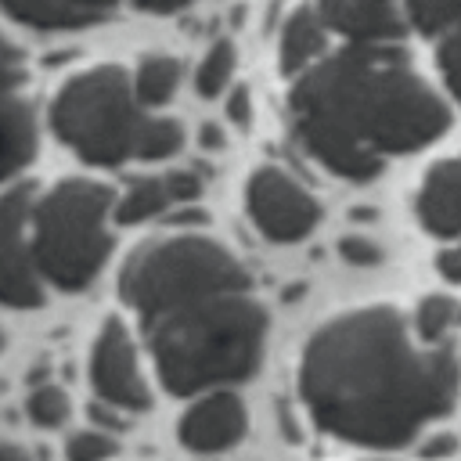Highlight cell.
<instances>
[{
	"label": "cell",
	"instance_id": "6da1fadb",
	"mask_svg": "<svg viewBox=\"0 0 461 461\" xmlns=\"http://www.w3.org/2000/svg\"><path fill=\"white\" fill-rule=\"evenodd\" d=\"M299 396L335 439L407 447L457 400V360L418 346L396 306H360L317 328L299 360Z\"/></svg>",
	"mask_w": 461,
	"mask_h": 461
},
{
	"label": "cell",
	"instance_id": "7a4b0ae2",
	"mask_svg": "<svg viewBox=\"0 0 461 461\" xmlns=\"http://www.w3.org/2000/svg\"><path fill=\"white\" fill-rule=\"evenodd\" d=\"M288 108L303 148L353 184L375 180L385 155L450 130V108L393 43H349L313 61L295 76Z\"/></svg>",
	"mask_w": 461,
	"mask_h": 461
},
{
	"label": "cell",
	"instance_id": "3957f363",
	"mask_svg": "<svg viewBox=\"0 0 461 461\" xmlns=\"http://www.w3.org/2000/svg\"><path fill=\"white\" fill-rule=\"evenodd\" d=\"M155 378L173 396L245 382L267 346V310L245 292H216L140 321Z\"/></svg>",
	"mask_w": 461,
	"mask_h": 461
},
{
	"label": "cell",
	"instance_id": "277c9868",
	"mask_svg": "<svg viewBox=\"0 0 461 461\" xmlns=\"http://www.w3.org/2000/svg\"><path fill=\"white\" fill-rule=\"evenodd\" d=\"M108 216H115V191L86 176H68L32 202L29 238L47 285L79 292L104 270L112 252Z\"/></svg>",
	"mask_w": 461,
	"mask_h": 461
},
{
	"label": "cell",
	"instance_id": "5b68a950",
	"mask_svg": "<svg viewBox=\"0 0 461 461\" xmlns=\"http://www.w3.org/2000/svg\"><path fill=\"white\" fill-rule=\"evenodd\" d=\"M252 285L245 263L205 234H166L130 252L119 270V295L140 317L166 313L202 295L245 292Z\"/></svg>",
	"mask_w": 461,
	"mask_h": 461
},
{
	"label": "cell",
	"instance_id": "8992f818",
	"mask_svg": "<svg viewBox=\"0 0 461 461\" xmlns=\"http://www.w3.org/2000/svg\"><path fill=\"white\" fill-rule=\"evenodd\" d=\"M148 115L137 86L119 65H94L61 83L50 101V130L90 166H119L137 158Z\"/></svg>",
	"mask_w": 461,
	"mask_h": 461
},
{
	"label": "cell",
	"instance_id": "52a82bcc",
	"mask_svg": "<svg viewBox=\"0 0 461 461\" xmlns=\"http://www.w3.org/2000/svg\"><path fill=\"white\" fill-rule=\"evenodd\" d=\"M36 191L32 184H14L0 194V303L14 310L43 306V274L32 256L29 216Z\"/></svg>",
	"mask_w": 461,
	"mask_h": 461
},
{
	"label": "cell",
	"instance_id": "ba28073f",
	"mask_svg": "<svg viewBox=\"0 0 461 461\" xmlns=\"http://www.w3.org/2000/svg\"><path fill=\"white\" fill-rule=\"evenodd\" d=\"M245 205H249L252 223L270 241H281V245L303 241L321 220L317 198L281 166L252 169V176L245 184Z\"/></svg>",
	"mask_w": 461,
	"mask_h": 461
},
{
	"label": "cell",
	"instance_id": "9c48e42d",
	"mask_svg": "<svg viewBox=\"0 0 461 461\" xmlns=\"http://www.w3.org/2000/svg\"><path fill=\"white\" fill-rule=\"evenodd\" d=\"M90 382H94L97 396L112 407H122V411H148L151 407V389L140 375L133 335L126 331V324L119 317H108L94 339Z\"/></svg>",
	"mask_w": 461,
	"mask_h": 461
},
{
	"label": "cell",
	"instance_id": "30bf717a",
	"mask_svg": "<svg viewBox=\"0 0 461 461\" xmlns=\"http://www.w3.org/2000/svg\"><path fill=\"white\" fill-rule=\"evenodd\" d=\"M245 425H249L245 403L227 385H216V389H205L202 400H194L184 411L176 432H180V443L187 450H194V454H216V450L234 447L245 436Z\"/></svg>",
	"mask_w": 461,
	"mask_h": 461
},
{
	"label": "cell",
	"instance_id": "8fae6325",
	"mask_svg": "<svg viewBox=\"0 0 461 461\" xmlns=\"http://www.w3.org/2000/svg\"><path fill=\"white\" fill-rule=\"evenodd\" d=\"M317 11L349 43H396L411 25L403 0H317Z\"/></svg>",
	"mask_w": 461,
	"mask_h": 461
},
{
	"label": "cell",
	"instance_id": "7c38bea8",
	"mask_svg": "<svg viewBox=\"0 0 461 461\" xmlns=\"http://www.w3.org/2000/svg\"><path fill=\"white\" fill-rule=\"evenodd\" d=\"M22 72L0 76V184L18 176L36 158V119L29 101L18 94Z\"/></svg>",
	"mask_w": 461,
	"mask_h": 461
},
{
	"label": "cell",
	"instance_id": "4fadbf2b",
	"mask_svg": "<svg viewBox=\"0 0 461 461\" xmlns=\"http://www.w3.org/2000/svg\"><path fill=\"white\" fill-rule=\"evenodd\" d=\"M414 209L429 234L461 238V158H443L425 173Z\"/></svg>",
	"mask_w": 461,
	"mask_h": 461
},
{
	"label": "cell",
	"instance_id": "5bb4252c",
	"mask_svg": "<svg viewBox=\"0 0 461 461\" xmlns=\"http://www.w3.org/2000/svg\"><path fill=\"white\" fill-rule=\"evenodd\" d=\"M119 0H0L4 14L18 25L58 32V29H83L115 11Z\"/></svg>",
	"mask_w": 461,
	"mask_h": 461
},
{
	"label": "cell",
	"instance_id": "9a60e30c",
	"mask_svg": "<svg viewBox=\"0 0 461 461\" xmlns=\"http://www.w3.org/2000/svg\"><path fill=\"white\" fill-rule=\"evenodd\" d=\"M328 25L321 18L317 7L303 4L288 14L285 29H281V47H277V61H281V72L285 76H299L306 72L321 54H324V43H328Z\"/></svg>",
	"mask_w": 461,
	"mask_h": 461
},
{
	"label": "cell",
	"instance_id": "2e32d148",
	"mask_svg": "<svg viewBox=\"0 0 461 461\" xmlns=\"http://www.w3.org/2000/svg\"><path fill=\"white\" fill-rule=\"evenodd\" d=\"M169 205H173V194H169L166 173L162 176H137V180H130V187L115 202V223L133 227V223L162 216Z\"/></svg>",
	"mask_w": 461,
	"mask_h": 461
},
{
	"label": "cell",
	"instance_id": "e0dca14e",
	"mask_svg": "<svg viewBox=\"0 0 461 461\" xmlns=\"http://www.w3.org/2000/svg\"><path fill=\"white\" fill-rule=\"evenodd\" d=\"M176 83H180V61L169 58V54H151L137 65V76H133V86H137V97L140 104L148 108H158L166 104L173 94H176Z\"/></svg>",
	"mask_w": 461,
	"mask_h": 461
},
{
	"label": "cell",
	"instance_id": "ac0fdd59",
	"mask_svg": "<svg viewBox=\"0 0 461 461\" xmlns=\"http://www.w3.org/2000/svg\"><path fill=\"white\" fill-rule=\"evenodd\" d=\"M234 61H238L234 43H230V40H216V43L205 50V58L198 61V72H194V86H198V94H202V97H216V94L230 83V76H234Z\"/></svg>",
	"mask_w": 461,
	"mask_h": 461
},
{
	"label": "cell",
	"instance_id": "d6986e66",
	"mask_svg": "<svg viewBox=\"0 0 461 461\" xmlns=\"http://www.w3.org/2000/svg\"><path fill=\"white\" fill-rule=\"evenodd\" d=\"M403 14L418 32L436 36L461 25V0H403Z\"/></svg>",
	"mask_w": 461,
	"mask_h": 461
},
{
	"label": "cell",
	"instance_id": "ffe728a7",
	"mask_svg": "<svg viewBox=\"0 0 461 461\" xmlns=\"http://www.w3.org/2000/svg\"><path fill=\"white\" fill-rule=\"evenodd\" d=\"M184 148V126L176 119H148L144 130H140V140H137V158H148V162H158V158H169L173 151Z\"/></svg>",
	"mask_w": 461,
	"mask_h": 461
},
{
	"label": "cell",
	"instance_id": "44dd1931",
	"mask_svg": "<svg viewBox=\"0 0 461 461\" xmlns=\"http://www.w3.org/2000/svg\"><path fill=\"white\" fill-rule=\"evenodd\" d=\"M457 321V303L450 295H425L414 310V331L421 342H439Z\"/></svg>",
	"mask_w": 461,
	"mask_h": 461
},
{
	"label": "cell",
	"instance_id": "7402d4cb",
	"mask_svg": "<svg viewBox=\"0 0 461 461\" xmlns=\"http://www.w3.org/2000/svg\"><path fill=\"white\" fill-rule=\"evenodd\" d=\"M25 407H29V418H32L36 425L58 429V425H65L72 403H68V393H65V389H58V385H36V389L29 393Z\"/></svg>",
	"mask_w": 461,
	"mask_h": 461
},
{
	"label": "cell",
	"instance_id": "603a6c76",
	"mask_svg": "<svg viewBox=\"0 0 461 461\" xmlns=\"http://www.w3.org/2000/svg\"><path fill=\"white\" fill-rule=\"evenodd\" d=\"M436 65H439V76H443L447 90L461 104V25H454V29L443 32V40L436 47Z\"/></svg>",
	"mask_w": 461,
	"mask_h": 461
},
{
	"label": "cell",
	"instance_id": "cb8c5ba5",
	"mask_svg": "<svg viewBox=\"0 0 461 461\" xmlns=\"http://www.w3.org/2000/svg\"><path fill=\"white\" fill-rule=\"evenodd\" d=\"M68 457L76 461H90V457H115L119 454V443L108 436V432H97V429H86V432H72L68 436V447H65Z\"/></svg>",
	"mask_w": 461,
	"mask_h": 461
},
{
	"label": "cell",
	"instance_id": "d4e9b609",
	"mask_svg": "<svg viewBox=\"0 0 461 461\" xmlns=\"http://www.w3.org/2000/svg\"><path fill=\"white\" fill-rule=\"evenodd\" d=\"M339 256H342L346 263H353V267H378V263H382V249H378L375 241L360 238V234L342 238V241H339Z\"/></svg>",
	"mask_w": 461,
	"mask_h": 461
},
{
	"label": "cell",
	"instance_id": "484cf974",
	"mask_svg": "<svg viewBox=\"0 0 461 461\" xmlns=\"http://www.w3.org/2000/svg\"><path fill=\"white\" fill-rule=\"evenodd\" d=\"M166 184H169L173 202H194V198L202 194V176H194L191 169H173V173H166Z\"/></svg>",
	"mask_w": 461,
	"mask_h": 461
},
{
	"label": "cell",
	"instance_id": "4316f807",
	"mask_svg": "<svg viewBox=\"0 0 461 461\" xmlns=\"http://www.w3.org/2000/svg\"><path fill=\"white\" fill-rule=\"evenodd\" d=\"M227 119L234 122V126H249V119H252V97H249V86L245 83H238L234 90H230V97H227Z\"/></svg>",
	"mask_w": 461,
	"mask_h": 461
},
{
	"label": "cell",
	"instance_id": "83f0119b",
	"mask_svg": "<svg viewBox=\"0 0 461 461\" xmlns=\"http://www.w3.org/2000/svg\"><path fill=\"white\" fill-rule=\"evenodd\" d=\"M418 454H425V457H447V454H457V436H454V432H432V436L418 447Z\"/></svg>",
	"mask_w": 461,
	"mask_h": 461
},
{
	"label": "cell",
	"instance_id": "f1b7e54d",
	"mask_svg": "<svg viewBox=\"0 0 461 461\" xmlns=\"http://www.w3.org/2000/svg\"><path fill=\"white\" fill-rule=\"evenodd\" d=\"M436 270H439V274H443L447 281L461 285V245L439 249V252H436Z\"/></svg>",
	"mask_w": 461,
	"mask_h": 461
},
{
	"label": "cell",
	"instance_id": "f546056e",
	"mask_svg": "<svg viewBox=\"0 0 461 461\" xmlns=\"http://www.w3.org/2000/svg\"><path fill=\"white\" fill-rule=\"evenodd\" d=\"M7 72H22V50L7 36H0V76Z\"/></svg>",
	"mask_w": 461,
	"mask_h": 461
},
{
	"label": "cell",
	"instance_id": "4dcf8cb0",
	"mask_svg": "<svg viewBox=\"0 0 461 461\" xmlns=\"http://www.w3.org/2000/svg\"><path fill=\"white\" fill-rule=\"evenodd\" d=\"M130 4L140 7V11H151V14H173V11H184L194 0H130Z\"/></svg>",
	"mask_w": 461,
	"mask_h": 461
},
{
	"label": "cell",
	"instance_id": "1f68e13d",
	"mask_svg": "<svg viewBox=\"0 0 461 461\" xmlns=\"http://www.w3.org/2000/svg\"><path fill=\"white\" fill-rule=\"evenodd\" d=\"M0 457H29L25 447H11V443H0Z\"/></svg>",
	"mask_w": 461,
	"mask_h": 461
},
{
	"label": "cell",
	"instance_id": "d6a6232c",
	"mask_svg": "<svg viewBox=\"0 0 461 461\" xmlns=\"http://www.w3.org/2000/svg\"><path fill=\"white\" fill-rule=\"evenodd\" d=\"M202 140H205L209 148H220V133H216V130H202Z\"/></svg>",
	"mask_w": 461,
	"mask_h": 461
},
{
	"label": "cell",
	"instance_id": "836d02e7",
	"mask_svg": "<svg viewBox=\"0 0 461 461\" xmlns=\"http://www.w3.org/2000/svg\"><path fill=\"white\" fill-rule=\"evenodd\" d=\"M0 349H4V331H0Z\"/></svg>",
	"mask_w": 461,
	"mask_h": 461
}]
</instances>
